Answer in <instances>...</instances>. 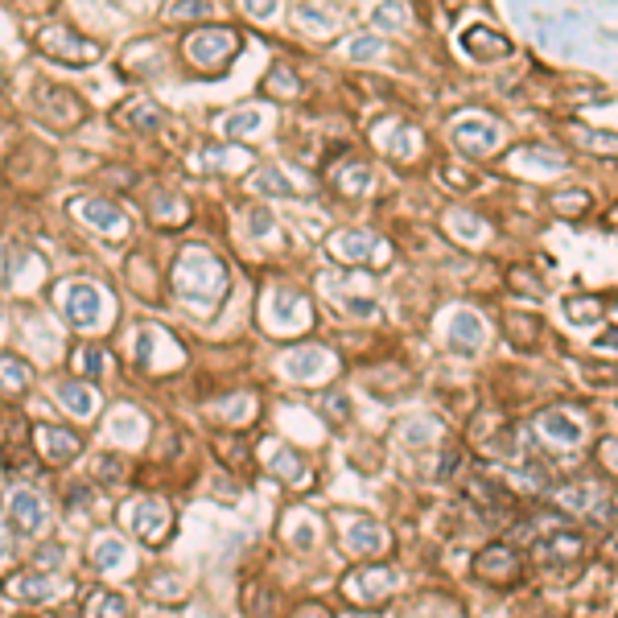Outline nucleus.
<instances>
[{
    "mask_svg": "<svg viewBox=\"0 0 618 618\" xmlns=\"http://www.w3.org/2000/svg\"><path fill=\"white\" fill-rule=\"evenodd\" d=\"M71 211L87 223V227H99V231H124V215H120V206L108 202V198H75L71 202Z\"/></svg>",
    "mask_w": 618,
    "mask_h": 618,
    "instance_id": "23",
    "label": "nucleus"
},
{
    "mask_svg": "<svg viewBox=\"0 0 618 618\" xmlns=\"http://www.w3.org/2000/svg\"><path fill=\"white\" fill-rule=\"evenodd\" d=\"M511 293H524V297H544V281H532V268H511V277H507Z\"/></svg>",
    "mask_w": 618,
    "mask_h": 618,
    "instance_id": "37",
    "label": "nucleus"
},
{
    "mask_svg": "<svg viewBox=\"0 0 618 618\" xmlns=\"http://www.w3.org/2000/svg\"><path fill=\"white\" fill-rule=\"evenodd\" d=\"M120 524L132 532V536H141V544L149 548H161L169 536H174L178 520H174V507H169L165 499L157 495H136L120 507Z\"/></svg>",
    "mask_w": 618,
    "mask_h": 618,
    "instance_id": "2",
    "label": "nucleus"
},
{
    "mask_svg": "<svg viewBox=\"0 0 618 618\" xmlns=\"http://www.w3.org/2000/svg\"><path fill=\"white\" fill-rule=\"evenodd\" d=\"M256 190H277V194H293V186H289V182H281V174H277V169H264V174L256 178Z\"/></svg>",
    "mask_w": 618,
    "mask_h": 618,
    "instance_id": "40",
    "label": "nucleus"
},
{
    "mask_svg": "<svg viewBox=\"0 0 618 618\" xmlns=\"http://www.w3.org/2000/svg\"><path fill=\"white\" fill-rule=\"evenodd\" d=\"M239 46H244V42H239V33L227 29V25H202V29L186 33V42H182L186 58L198 66V71H206V75L227 71L231 58L239 54Z\"/></svg>",
    "mask_w": 618,
    "mask_h": 618,
    "instance_id": "4",
    "label": "nucleus"
},
{
    "mask_svg": "<svg viewBox=\"0 0 618 618\" xmlns=\"http://www.w3.org/2000/svg\"><path fill=\"white\" fill-rule=\"evenodd\" d=\"M565 322H569V326L602 322V297H569V301H565Z\"/></svg>",
    "mask_w": 618,
    "mask_h": 618,
    "instance_id": "34",
    "label": "nucleus"
},
{
    "mask_svg": "<svg viewBox=\"0 0 618 618\" xmlns=\"http://www.w3.org/2000/svg\"><path fill=\"white\" fill-rule=\"evenodd\" d=\"M470 573L478 581H487V586H495V590H515L528 577V557L507 540H491L487 548H478L474 553Z\"/></svg>",
    "mask_w": 618,
    "mask_h": 618,
    "instance_id": "3",
    "label": "nucleus"
},
{
    "mask_svg": "<svg viewBox=\"0 0 618 618\" xmlns=\"http://www.w3.org/2000/svg\"><path fill=\"white\" fill-rule=\"evenodd\" d=\"M268 466H272V474H277L281 483L293 487V491H309V487H314V470H309L305 454H297L293 445H281V450H272Z\"/></svg>",
    "mask_w": 618,
    "mask_h": 618,
    "instance_id": "19",
    "label": "nucleus"
},
{
    "mask_svg": "<svg viewBox=\"0 0 618 618\" xmlns=\"http://www.w3.org/2000/svg\"><path fill=\"white\" fill-rule=\"evenodd\" d=\"M462 50L478 62H495V58H507L511 54V42L503 38L499 29H487V25H470L462 33Z\"/></svg>",
    "mask_w": 618,
    "mask_h": 618,
    "instance_id": "21",
    "label": "nucleus"
},
{
    "mask_svg": "<svg viewBox=\"0 0 618 618\" xmlns=\"http://www.w3.org/2000/svg\"><path fill=\"white\" fill-rule=\"evenodd\" d=\"M79 614L83 618H128L132 614V606H128V598L124 594H116V590H87L83 594V606H79Z\"/></svg>",
    "mask_w": 618,
    "mask_h": 618,
    "instance_id": "29",
    "label": "nucleus"
},
{
    "mask_svg": "<svg viewBox=\"0 0 618 618\" xmlns=\"http://www.w3.org/2000/svg\"><path fill=\"white\" fill-rule=\"evenodd\" d=\"M29 388H33V367L13 351H0V396L21 400Z\"/></svg>",
    "mask_w": 618,
    "mask_h": 618,
    "instance_id": "25",
    "label": "nucleus"
},
{
    "mask_svg": "<svg viewBox=\"0 0 618 618\" xmlns=\"http://www.w3.org/2000/svg\"><path fill=\"white\" fill-rule=\"evenodd\" d=\"M260 120H264L260 112H244V116H231L223 128H227L231 136H239V132H252V128H260Z\"/></svg>",
    "mask_w": 618,
    "mask_h": 618,
    "instance_id": "39",
    "label": "nucleus"
},
{
    "mask_svg": "<svg viewBox=\"0 0 618 618\" xmlns=\"http://www.w3.org/2000/svg\"><path fill=\"white\" fill-rule=\"evenodd\" d=\"M29 450L42 466H71L83 454V437L66 425H29Z\"/></svg>",
    "mask_w": 618,
    "mask_h": 618,
    "instance_id": "11",
    "label": "nucleus"
},
{
    "mask_svg": "<svg viewBox=\"0 0 618 618\" xmlns=\"http://www.w3.org/2000/svg\"><path fill=\"white\" fill-rule=\"evenodd\" d=\"M293 618H334V610L322 606V602H301V606L293 610Z\"/></svg>",
    "mask_w": 618,
    "mask_h": 618,
    "instance_id": "41",
    "label": "nucleus"
},
{
    "mask_svg": "<svg viewBox=\"0 0 618 618\" xmlns=\"http://www.w3.org/2000/svg\"><path fill=\"white\" fill-rule=\"evenodd\" d=\"M211 13H215L211 0H169V5H165L169 21H206Z\"/></svg>",
    "mask_w": 618,
    "mask_h": 618,
    "instance_id": "35",
    "label": "nucleus"
},
{
    "mask_svg": "<svg viewBox=\"0 0 618 618\" xmlns=\"http://www.w3.org/2000/svg\"><path fill=\"white\" fill-rule=\"evenodd\" d=\"M33 95H38L42 120H46L50 128H75V124L87 116V103H83L75 91H66V87H38Z\"/></svg>",
    "mask_w": 618,
    "mask_h": 618,
    "instance_id": "14",
    "label": "nucleus"
},
{
    "mask_svg": "<svg viewBox=\"0 0 618 618\" xmlns=\"http://www.w3.org/2000/svg\"><path fill=\"white\" fill-rule=\"evenodd\" d=\"M5 515H9V528L17 536H33V532H42V524H46V499L33 487H13L9 503H5Z\"/></svg>",
    "mask_w": 618,
    "mask_h": 618,
    "instance_id": "15",
    "label": "nucleus"
},
{
    "mask_svg": "<svg viewBox=\"0 0 618 618\" xmlns=\"http://www.w3.org/2000/svg\"><path fill=\"white\" fill-rule=\"evenodd\" d=\"M268 79H277V87H281L285 95H297V91H301L297 83H289V79H293V71H289V66H272V75H268Z\"/></svg>",
    "mask_w": 618,
    "mask_h": 618,
    "instance_id": "42",
    "label": "nucleus"
},
{
    "mask_svg": "<svg viewBox=\"0 0 618 618\" xmlns=\"http://www.w3.org/2000/svg\"><path fill=\"white\" fill-rule=\"evenodd\" d=\"M503 330H507V342L515 351H532L544 322H540V314H532V309H511V314H503Z\"/></svg>",
    "mask_w": 618,
    "mask_h": 618,
    "instance_id": "26",
    "label": "nucleus"
},
{
    "mask_svg": "<svg viewBox=\"0 0 618 618\" xmlns=\"http://www.w3.org/2000/svg\"><path fill=\"white\" fill-rule=\"evenodd\" d=\"M124 561H128L124 540H116V536H99V540L91 544V565H95V569H120Z\"/></svg>",
    "mask_w": 618,
    "mask_h": 618,
    "instance_id": "33",
    "label": "nucleus"
},
{
    "mask_svg": "<svg viewBox=\"0 0 618 618\" xmlns=\"http://www.w3.org/2000/svg\"><path fill=\"white\" fill-rule=\"evenodd\" d=\"M342 598L351 602V610H380L388 598H396V590H400V573L396 569H388V565H375V561H367L363 569H355V573H347L342 577Z\"/></svg>",
    "mask_w": 618,
    "mask_h": 618,
    "instance_id": "5",
    "label": "nucleus"
},
{
    "mask_svg": "<svg viewBox=\"0 0 618 618\" xmlns=\"http://www.w3.org/2000/svg\"><path fill=\"white\" fill-rule=\"evenodd\" d=\"M62 314L75 330H95L103 322V293L91 281H75L62 293Z\"/></svg>",
    "mask_w": 618,
    "mask_h": 618,
    "instance_id": "12",
    "label": "nucleus"
},
{
    "mask_svg": "<svg viewBox=\"0 0 618 618\" xmlns=\"http://www.w3.org/2000/svg\"><path fill=\"white\" fill-rule=\"evenodd\" d=\"M0 590H5L13 602H54L62 594V581L50 573V569H21V573H9L0 581Z\"/></svg>",
    "mask_w": 618,
    "mask_h": 618,
    "instance_id": "13",
    "label": "nucleus"
},
{
    "mask_svg": "<svg viewBox=\"0 0 618 618\" xmlns=\"http://www.w3.org/2000/svg\"><path fill=\"white\" fill-rule=\"evenodd\" d=\"M470 450L483 458V462H515L520 458V433L511 429V421H503V417H478L474 425H470Z\"/></svg>",
    "mask_w": 618,
    "mask_h": 618,
    "instance_id": "10",
    "label": "nucleus"
},
{
    "mask_svg": "<svg viewBox=\"0 0 618 618\" xmlns=\"http://www.w3.org/2000/svg\"><path fill=\"white\" fill-rule=\"evenodd\" d=\"M342 618H371V610H351V614H342Z\"/></svg>",
    "mask_w": 618,
    "mask_h": 618,
    "instance_id": "47",
    "label": "nucleus"
},
{
    "mask_svg": "<svg viewBox=\"0 0 618 618\" xmlns=\"http://www.w3.org/2000/svg\"><path fill=\"white\" fill-rule=\"evenodd\" d=\"M33 42H38V50L46 58H54L62 66H91V62L103 58V46L83 38V33H75L71 25H46V29H38Z\"/></svg>",
    "mask_w": 618,
    "mask_h": 618,
    "instance_id": "9",
    "label": "nucleus"
},
{
    "mask_svg": "<svg viewBox=\"0 0 618 618\" xmlns=\"http://www.w3.org/2000/svg\"><path fill=\"white\" fill-rule=\"evenodd\" d=\"M532 561L540 569L569 573V569H577L581 561H586V536H581L577 528H565L561 515H557V520L548 524V532L532 540Z\"/></svg>",
    "mask_w": 618,
    "mask_h": 618,
    "instance_id": "6",
    "label": "nucleus"
},
{
    "mask_svg": "<svg viewBox=\"0 0 618 618\" xmlns=\"http://www.w3.org/2000/svg\"><path fill=\"white\" fill-rule=\"evenodd\" d=\"M466 503H470V511L478 515V520H487V524L520 520V499H515V491L503 483V478H495V474H470Z\"/></svg>",
    "mask_w": 618,
    "mask_h": 618,
    "instance_id": "7",
    "label": "nucleus"
},
{
    "mask_svg": "<svg viewBox=\"0 0 618 618\" xmlns=\"http://www.w3.org/2000/svg\"><path fill=\"white\" fill-rule=\"evenodd\" d=\"M211 450H215V458H219L231 474H252V466H256L252 441L239 437V433H215V437H211Z\"/></svg>",
    "mask_w": 618,
    "mask_h": 618,
    "instance_id": "20",
    "label": "nucleus"
},
{
    "mask_svg": "<svg viewBox=\"0 0 618 618\" xmlns=\"http://www.w3.org/2000/svg\"><path fill=\"white\" fill-rule=\"evenodd\" d=\"M174 293L194 305V309H211L219 305V297L227 293V268L219 264L215 252H206V248H186L174 264Z\"/></svg>",
    "mask_w": 618,
    "mask_h": 618,
    "instance_id": "1",
    "label": "nucleus"
},
{
    "mask_svg": "<svg viewBox=\"0 0 618 618\" xmlns=\"http://www.w3.org/2000/svg\"><path fill=\"white\" fill-rule=\"evenodd\" d=\"M66 367H71L75 380H108V375H116V355L108 347H99V342H79V347L71 351V359H66Z\"/></svg>",
    "mask_w": 618,
    "mask_h": 618,
    "instance_id": "16",
    "label": "nucleus"
},
{
    "mask_svg": "<svg viewBox=\"0 0 618 618\" xmlns=\"http://www.w3.org/2000/svg\"><path fill=\"white\" fill-rule=\"evenodd\" d=\"M91 478L99 487H120L128 483V458L124 454H99L95 466H91Z\"/></svg>",
    "mask_w": 618,
    "mask_h": 618,
    "instance_id": "32",
    "label": "nucleus"
},
{
    "mask_svg": "<svg viewBox=\"0 0 618 618\" xmlns=\"http://www.w3.org/2000/svg\"><path fill=\"white\" fill-rule=\"evenodd\" d=\"M483 338H487V330H483V318H478V314H470V309H462V314H454V322H450V347H454V351H462V355H474L478 347H483Z\"/></svg>",
    "mask_w": 618,
    "mask_h": 618,
    "instance_id": "30",
    "label": "nucleus"
},
{
    "mask_svg": "<svg viewBox=\"0 0 618 618\" xmlns=\"http://www.w3.org/2000/svg\"><path fill=\"white\" fill-rule=\"evenodd\" d=\"M252 231L256 235H268V231H277V223L268 219V211H252Z\"/></svg>",
    "mask_w": 618,
    "mask_h": 618,
    "instance_id": "45",
    "label": "nucleus"
},
{
    "mask_svg": "<svg viewBox=\"0 0 618 618\" xmlns=\"http://www.w3.org/2000/svg\"><path fill=\"white\" fill-rule=\"evenodd\" d=\"M536 429L544 441L561 445V450H577L581 441H586V429H581L577 417H569V408H544L536 412Z\"/></svg>",
    "mask_w": 618,
    "mask_h": 618,
    "instance_id": "17",
    "label": "nucleus"
},
{
    "mask_svg": "<svg viewBox=\"0 0 618 618\" xmlns=\"http://www.w3.org/2000/svg\"><path fill=\"white\" fill-rule=\"evenodd\" d=\"M334 186H338L342 194H367V190L375 186V174H371L367 165H347V169H342V174L334 178Z\"/></svg>",
    "mask_w": 618,
    "mask_h": 618,
    "instance_id": "36",
    "label": "nucleus"
},
{
    "mask_svg": "<svg viewBox=\"0 0 618 618\" xmlns=\"http://www.w3.org/2000/svg\"><path fill=\"white\" fill-rule=\"evenodd\" d=\"M260 322H264L268 334L289 338V334H301V330L314 326V305H309V297H301L293 289H272L260 301Z\"/></svg>",
    "mask_w": 618,
    "mask_h": 618,
    "instance_id": "8",
    "label": "nucleus"
},
{
    "mask_svg": "<svg viewBox=\"0 0 618 618\" xmlns=\"http://www.w3.org/2000/svg\"><path fill=\"white\" fill-rule=\"evenodd\" d=\"M553 206H557L561 215H581V211H590V206H594V198L586 190H573V194H557Z\"/></svg>",
    "mask_w": 618,
    "mask_h": 618,
    "instance_id": "38",
    "label": "nucleus"
},
{
    "mask_svg": "<svg viewBox=\"0 0 618 618\" xmlns=\"http://www.w3.org/2000/svg\"><path fill=\"white\" fill-rule=\"evenodd\" d=\"M375 244H380V239H375L371 231H338V235H330V252L338 260H351V264H367Z\"/></svg>",
    "mask_w": 618,
    "mask_h": 618,
    "instance_id": "28",
    "label": "nucleus"
},
{
    "mask_svg": "<svg viewBox=\"0 0 618 618\" xmlns=\"http://www.w3.org/2000/svg\"><path fill=\"white\" fill-rule=\"evenodd\" d=\"M598 458H602V450H598ZM606 474L614 478V437H606Z\"/></svg>",
    "mask_w": 618,
    "mask_h": 618,
    "instance_id": "46",
    "label": "nucleus"
},
{
    "mask_svg": "<svg viewBox=\"0 0 618 618\" xmlns=\"http://www.w3.org/2000/svg\"><path fill=\"white\" fill-rule=\"evenodd\" d=\"M347 548L363 561H380V557L392 553V536H388L384 524H375V520H351L347 524Z\"/></svg>",
    "mask_w": 618,
    "mask_h": 618,
    "instance_id": "18",
    "label": "nucleus"
},
{
    "mask_svg": "<svg viewBox=\"0 0 618 618\" xmlns=\"http://www.w3.org/2000/svg\"><path fill=\"white\" fill-rule=\"evenodd\" d=\"M244 9L252 17H272V13H277V0H244Z\"/></svg>",
    "mask_w": 618,
    "mask_h": 618,
    "instance_id": "44",
    "label": "nucleus"
},
{
    "mask_svg": "<svg viewBox=\"0 0 618 618\" xmlns=\"http://www.w3.org/2000/svg\"><path fill=\"white\" fill-rule=\"evenodd\" d=\"M454 141H458V149L470 153V157H487V153L499 149V128L474 116V120H466V124L454 128Z\"/></svg>",
    "mask_w": 618,
    "mask_h": 618,
    "instance_id": "22",
    "label": "nucleus"
},
{
    "mask_svg": "<svg viewBox=\"0 0 618 618\" xmlns=\"http://www.w3.org/2000/svg\"><path fill=\"white\" fill-rule=\"evenodd\" d=\"M58 400H62V408L71 412V417H79V421L95 417V408H99V392H95L87 380H62V384H58Z\"/></svg>",
    "mask_w": 618,
    "mask_h": 618,
    "instance_id": "27",
    "label": "nucleus"
},
{
    "mask_svg": "<svg viewBox=\"0 0 618 618\" xmlns=\"http://www.w3.org/2000/svg\"><path fill=\"white\" fill-rule=\"evenodd\" d=\"M375 58V54H380V42H375V38H367V33H363V38H355V50H351V58Z\"/></svg>",
    "mask_w": 618,
    "mask_h": 618,
    "instance_id": "43",
    "label": "nucleus"
},
{
    "mask_svg": "<svg viewBox=\"0 0 618 618\" xmlns=\"http://www.w3.org/2000/svg\"><path fill=\"white\" fill-rule=\"evenodd\" d=\"M116 120L128 124V128H136V132H153V128L165 124L161 108H157V103H149V99H132V103H124Z\"/></svg>",
    "mask_w": 618,
    "mask_h": 618,
    "instance_id": "31",
    "label": "nucleus"
},
{
    "mask_svg": "<svg viewBox=\"0 0 618 618\" xmlns=\"http://www.w3.org/2000/svg\"><path fill=\"white\" fill-rule=\"evenodd\" d=\"M330 351H322V347H297V351H289L285 355V375H293V380H322V375L330 371Z\"/></svg>",
    "mask_w": 618,
    "mask_h": 618,
    "instance_id": "24",
    "label": "nucleus"
}]
</instances>
